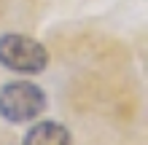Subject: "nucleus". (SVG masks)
I'll list each match as a JSON object with an SVG mask.
<instances>
[{
    "label": "nucleus",
    "mask_w": 148,
    "mask_h": 145,
    "mask_svg": "<svg viewBox=\"0 0 148 145\" xmlns=\"http://www.w3.org/2000/svg\"><path fill=\"white\" fill-rule=\"evenodd\" d=\"M0 65L19 75H38L49 65V51L40 40L30 35L5 32L0 35Z\"/></svg>",
    "instance_id": "obj_1"
},
{
    "label": "nucleus",
    "mask_w": 148,
    "mask_h": 145,
    "mask_svg": "<svg viewBox=\"0 0 148 145\" xmlns=\"http://www.w3.org/2000/svg\"><path fill=\"white\" fill-rule=\"evenodd\" d=\"M46 110V94L32 81H11L0 89V118L8 124H30Z\"/></svg>",
    "instance_id": "obj_2"
},
{
    "label": "nucleus",
    "mask_w": 148,
    "mask_h": 145,
    "mask_svg": "<svg viewBox=\"0 0 148 145\" xmlns=\"http://www.w3.org/2000/svg\"><path fill=\"white\" fill-rule=\"evenodd\" d=\"M22 145H70V132L59 121H38L24 134Z\"/></svg>",
    "instance_id": "obj_3"
}]
</instances>
